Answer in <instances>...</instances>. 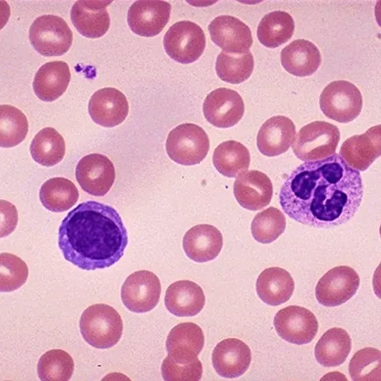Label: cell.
Here are the masks:
<instances>
[{
    "mask_svg": "<svg viewBox=\"0 0 381 381\" xmlns=\"http://www.w3.org/2000/svg\"><path fill=\"white\" fill-rule=\"evenodd\" d=\"M339 139L340 132L336 125L323 121H314L299 130L292 150L302 161L320 160L335 153Z\"/></svg>",
    "mask_w": 381,
    "mask_h": 381,
    "instance_id": "4",
    "label": "cell"
},
{
    "mask_svg": "<svg viewBox=\"0 0 381 381\" xmlns=\"http://www.w3.org/2000/svg\"><path fill=\"white\" fill-rule=\"evenodd\" d=\"M29 40L33 48L47 57L67 53L73 42V33L64 19L54 15L38 17L29 29Z\"/></svg>",
    "mask_w": 381,
    "mask_h": 381,
    "instance_id": "6",
    "label": "cell"
},
{
    "mask_svg": "<svg viewBox=\"0 0 381 381\" xmlns=\"http://www.w3.org/2000/svg\"><path fill=\"white\" fill-rule=\"evenodd\" d=\"M364 193L360 172L338 154L305 161L283 181L279 204L292 220L310 227L328 229L351 220Z\"/></svg>",
    "mask_w": 381,
    "mask_h": 381,
    "instance_id": "1",
    "label": "cell"
},
{
    "mask_svg": "<svg viewBox=\"0 0 381 381\" xmlns=\"http://www.w3.org/2000/svg\"><path fill=\"white\" fill-rule=\"evenodd\" d=\"M71 80L69 65L63 61L48 62L35 75L33 87L35 95L43 101L51 102L66 91Z\"/></svg>",
    "mask_w": 381,
    "mask_h": 381,
    "instance_id": "25",
    "label": "cell"
},
{
    "mask_svg": "<svg viewBox=\"0 0 381 381\" xmlns=\"http://www.w3.org/2000/svg\"><path fill=\"white\" fill-rule=\"evenodd\" d=\"M167 54L182 64L196 61L203 53L206 37L202 28L190 21H180L172 24L163 37Z\"/></svg>",
    "mask_w": 381,
    "mask_h": 381,
    "instance_id": "8",
    "label": "cell"
},
{
    "mask_svg": "<svg viewBox=\"0 0 381 381\" xmlns=\"http://www.w3.org/2000/svg\"><path fill=\"white\" fill-rule=\"evenodd\" d=\"M381 125L370 127L364 134L348 138L342 145L339 154L351 168L364 171L380 156Z\"/></svg>",
    "mask_w": 381,
    "mask_h": 381,
    "instance_id": "16",
    "label": "cell"
},
{
    "mask_svg": "<svg viewBox=\"0 0 381 381\" xmlns=\"http://www.w3.org/2000/svg\"><path fill=\"white\" fill-rule=\"evenodd\" d=\"M57 243L66 260L81 269L96 270L121 258L128 236L115 209L91 200L78 204L62 220Z\"/></svg>",
    "mask_w": 381,
    "mask_h": 381,
    "instance_id": "2",
    "label": "cell"
},
{
    "mask_svg": "<svg viewBox=\"0 0 381 381\" xmlns=\"http://www.w3.org/2000/svg\"><path fill=\"white\" fill-rule=\"evenodd\" d=\"M351 349V339L344 329L332 328L318 340L314 347L316 360L325 367L343 364Z\"/></svg>",
    "mask_w": 381,
    "mask_h": 381,
    "instance_id": "28",
    "label": "cell"
},
{
    "mask_svg": "<svg viewBox=\"0 0 381 381\" xmlns=\"http://www.w3.org/2000/svg\"><path fill=\"white\" fill-rule=\"evenodd\" d=\"M203 112L206 119L213 125L227 128L237 124L242 118L245 105L237 91L220 87L207 95L203 104Z\"/></svg>",
    "mask_w": 381,
    "mask_h": 381,
    "instance_id": "13",
    "label": "cell"
},
{
    "mask_svg": "<svg viewBox=\"0 0 381 381\" xmlns=\"http://www.w3.org/2000/svg\"><path fill=\"white\" fill-rule=\"evenodd\" d=\"M294 31L292 17L285 11L276 10L265 15L258 24L257 37L267 48H276L287 42Z\"/></svg>",
    "mask_w": 381,
    "mask_h": 381,
    "instance_id": "30",
    "label": "cell"
},
{
    "mask_svg": "<svg viewBox=\"0 0 381 381\" xmlns=\"http://www.w3.org/2000/svg\"><path fill=\"white\" fill-rule=\"evenodd\" d=\"M171 6L157 0L134 1L127 12L128 25L135 34L153 37L159 34L169 21Z\"/></svg>",
    "mask_w": 381,
    "mask_h": 381,
    "instance_id": "14",
    "label": "cell"
},
{
    "mask_svg": "<svg viewBox=\"0 0 381 381\" xmlns=\"http://www.w3.org/2000/svg\"><path fill=\"white\" fill-rule=\"evenodd\" d=\"M182 245L190 259L197 263H205L219 255L223 238L221 232L214 226L197 224L186 232Z\"/></svg>",
    "mask_w": 381,
    "mask_h": 381,
    "instance_id": "22",
    "label": "cell"
},
{
    "mask_svg": "<svg viewBox=\"0 0 381 381\" xmlns=\"http://www.w3.org/2000/svg\"><path fill=\"white\" fill-rule=\"evenodd\" d=\"M37 369L42 381H67L73 373L74 362L66 351L52 349L39 357Z\"/></svg>",
    "mask_w": 381,
    "mask_h": 381,
    "instance_id": "34",
    "label": "cell"
},
{
    "mask_svg": "<svg viewBox=\"0 0 381 381\" xmlns=\"http://www.w3.org/2000/svg\"><path fill=\"white\" fill-rule=\"evenodd\" d=\"M254 67V57L250 51L242 54L221 51L215 62V71L218 77L231 84L245 82L250 77Z\"/></svg>",
    "mask_w": 381,
    "mask_h": 381,
    "instance_id": "33",
    "label": "cell"
},
{
    "mask_svg": "<svg viewBox=\"0 0 381 381\" xmlns=\"http://www.w3.org/2000/svg\"><path fill=\"white\" fill-rule=\"evenodd\" d=\"M88 111L94 123L103 127H113L124 121L128 114L129 105L121 91L105 87L91 96Z\"/></svg>",
    "mask_w": 381,
    "mask_h": 381,
    "instance_id": "17",
    "label": "cell"
},
{
    "mask_svg": "<svg viewBox=\"0 0 381 381\" xmlns=\"http://www.w3.org/2000/svg\"><path fill=\"white\" fill-rule=\"evenodd\" d=\"M112 1L80 0L71 10V19L77 30L84 37L98 38L104 35L110 25L107 6Z\"/></svg>",
    "mask_w": 381,
    "mask_h": 381,
    "instance_id": "20",
    "label": "cell"
},
{
    "mask_svg": "<svg viewBox=\"0 0 381 381\" xmlns=\"http://www.w3.org/2000/svg\"><path fill=\"white\" fill-rule=\"evenodd\" d=\"M0 267L1 292H12L26 283L28 268L19 257L10 253H1Z\"/></svg>",
    "mask_w": 381,
    "mask_h": 381,
    "instance_id": "39",
    "label": "cell"
},
{
    "mask_svg": "<svg viewBox=\"0 0 381 381\" xmlns=\"http://www.w3.org/2000/svg\"><path fill=\"white\" fill-rule=\"evenodd\" d=\"M161 371L166 381H196L201 379L203 369L198 357L181 359L168 355L161 364Z\"/></svg>",
    "mask_w": 381,
    "mask_h": 381,
    "instance_id": "38",
    "label": "cell"
},
{
    "mask_svg": "<svg viewBox=\"0 0 381 381\" xmlns=\"http://www.w3.org/2000/svg\"><path fill=\"white\" fill-rule=\"evenodd\" d=\"M360 283V276L352 267H335L318 281L315 287L316 299L326 307L341 305L355 294Z\"/></svg>",
    "mask_w": 381,
    "mask_h": 381,
    "instance_id": "10",
    "label": "cell"
},
{
    "mask_svg": "<svg viewBox=\"0 0 381 381\" xmlns=\"http://www.w3.org/2000/svg\"><path fill=\"white\" fill-rule=\"evenodd\" d=\"M161 292V283L157 275L148 270H139L127 277L121 287V297L130 311L144 313L156 307Z\"/></svg>",
    "mask_w": 381,
    "mask_h": 381,
    "instance_id": "9",
    "label": "cell"
},
{
    "mask_svg": "<svg viewBox=\"0 0 381 381\" xmlns=\"http://www.w3.org/2000/svg\"><path fill=\"white\" fill-rule=\"evenodd\" d=\"M164 303L166 309L177 317H193L203 309L205 296L196 283L188 280L177 281L167 288Z\"/></svg>",
    "mask_w": 381,
    "mask_h": 381,
    "instance_id": "23",
    "label": "cell"
},
{
    "mask_svg": "<svg viewBox=\"0 0 381 381\" xmlns=\"http://www.w3.org/2000/svg\"><path fill=\"white\" fill-rule=\"evenodd\" d=\"M204 345V333L193 322L180 323L174 326L166 342L168 355L181 359L197 357Z\"/></svg>",
    "mask_w": 381,
    "mask_h": 381,
    "instance_id": "27",
    "label": "cell"
},
{
    "mask_svg": "<svg viewBox=\"0 0 381 381\" xmlns=\"http://www.w3.org/2000/svg\"><path fill=\"white\" fill-rule=\"evenodd\" d=\"M209 148V139L205 131L200 126L189 123L172 129L166 142L168 157L184 166L200 163L206 157Z\"/></svg>",
    "mask_w": 381,
    "mask_h": 381,
    "instance_id": "5",
    "label": "cell"
},
{
    "mask_svg": "<svg viewBox=\"0 0 381 381\" xmlns=\"http://www.w3.org/2000/svg\"><path fill=\"white\" fill-rule=\"evenodd\" d=\"M116 177L112 161L105 155L92 153L83 157L76 168V178L83 190L94 196H104Z\"/></svg>",
    "mask_w": 381,
    "mask_h": 381,
    "instance_id": "12",
    "label": "cell"
},
{
    "mask_svg": "<svg viewBox=\"0 0 381 381\" xmlns=\"http://www.w3.org/2000/svg\"><path fill=\"white\" fill-rule=\"evenodd\" d=\"M39 200L52 212H63L78 201L79 193L76 185L64 177H53L46 181L39 190Z\"/></svg>",
    "mask_w": 381,
    "mask_h": 381,
    "instance_id": "31",
    "label": "cell"
},
{
    "mask_svg": "<svg viewBox=\"0 0 381 381\" xmlns=\"http://www.w3.org/2000/svg\"><path fill=\"white\" fill-rule=\"evenodd\" d=\"M233 194L238 204L249 211H258L267 206L273 195L271 179L259 170L245 171L236 177Z\"/></svg>",
    "mask_w": 381,
    "mask_h": 381,
    "instance_id": "18",
    "label": "cell"
},
{
    "mask_svg": "<svg viewBox=\"0 0 381 381\" xmlns=\"http://www.w3.org/2000/svg\"><path fill=\"white\" fill-rule=\"evenodd\" d=\"M295 135V125L290 118L281 115L272 116L258 130V149L267 157L278 156L288 150Z\"/></svg>",
    "mask_w": 381,
    "mask_h": 381,
    "instance_id": "21",
    "label": "cell"
},
{
    "mask_svg": "<svg viewBox=\"0 0 381 381\" xmlns=\"http://www.w3.org/2000/svg\"><path fill=\"white\" fill-rule=\"evenodd\" d=\"M362 96L359 89L346 80H335L322 91L319 105L326 116L338 123L353 121L362 109Z\"/></svg>",
    "mask_w": 381,
    "mask_h": 381,
    "instance_id": "7",
    "label": "cell"
},
{
    "mask_svg": "<svg viewBox=\"0 0 381 381\" xmlns=\"http://www.w3.org/2000/svg\"><path fill=\"white\" fill-rule=\"evenodd\" d=\"M213 163L222 175L235 177L247 171L250 164L249 151L238 141H224L214 150Z\"/></svg>",
    "mask_w": 381,
    "mask_h": 381,
    "instance_id": "29",
    "label": "cell"
},
{
    "mask_svg": "<svg viewBox=\"0 0 381 381\" xmlns=\"http://www.w3.org/2000/svg\"><path fill=\"white\" fill-rule=\"evenodd\" d=\"M256 289L259 298L265 303L277 306L290 299L294 290V281L285 269L272 267L259 274Z\"/></svg>",
    "mask_w": 381,
    "mask_h": 381,
    "instance_id": "26",
    "label": "cell"
},
{
    "mask_svg": "<svg viewBox=\"0 0 381 381\" xmlns=\"http://www.w3.org/2000/svg\"><path fill=\"white\" fill-rule=\"evenodd\" d=\"M274 326L279 337L297 345L311 342L319 328L314 314L299 305H289L278 311L274 318Z\"/></svg>",
    "mask_w": 381,
    "mask_h": 381,
    "instance_id": "11",
    "label": "cell"
},
{
    "mask_svg": "<svg viewBox=\"0 0 381 381\" xmlns=\"http://www.w3.org/2000/svg\"><path fill=\"white\" fill-rule=\"evenodd\" d=\"M1 147L12 148L19 145L26 138L28 123L26 116L19 109L10 105H1Z\"/></svg>",
    "mask_w": 381,
    "mask_h": 381,
    "instance_id": "35",
    "label": "cell"
},
{
    "mask_svg": "<svg viewBox=\"0 0 381 381\" xmlns=\"http://www.w3.org/2000/svg\"><path fill=\"white\" fill-rule=\"evenodd\" d=\"M281 62L290 74L304 77L313 74L318 69L321 63V56L312 42L299 39L282 49Z\"/></svg>",
    "mask_w": 381,
    "mask_h": 381,
    "instance_id": "24",
    "label": "cell"
},
{
    "mask_svg": "<svg viewBox=\"0 0 381 381\" xmlns=\"http://www.w3.org/2000/svg\"><path fill=\"white\" fill-rule=\"evenodd\" d=\"M348 371L354 381H380V351L372 347L359 350L349 362Z\"/></svg>",
    "mask_w": 381,
    "mask_h": 381,
    "instance_id": "37",
    "label": "cell"
},
{
    "mask_svg": "<svg viewBox=\"0 0 381 381\" xmlns=\"http://www.w3.org/2000/svg\"><path fill=\"white\" fill-rule=\"evenodd\" d=\"M66 145L62 136L51 127L39 131L30 146L33 160L46 167L60 163L64 157Z\"/></svg>",
    "mask_w": 381,
    "mask_h": 381,
    "instance_id": "32",
    "label": "cell"
},
{
    "mask_svg": "<svg viewBox=\"0 0 381 381\" xmlns=\"http://www.w3.org/2000/svg\"><path fill=\"white\" fill-rule=\"evenodd\" d=\"M80 330L90 346L105 349L115 346L123 330L121 315L112 306L97 303L89 306L80 318Z\"/></svg>",
    "mask_w": 381,
    "mask_h": 381,
    "instance_id": "3",
    "label": "cell"
},
{
    "mask_svg": "<svg viewBox=\"0 0 381 381\" xmlns=\"http://www.w3.org/2000/svg\"><path fill=\"white\" fill-rule=\"evenodd\" d=\"M211 359L219 375L232 379L246 372L251 363V353L249 347L242 340L228 338L215 346Z\"/></svg>",
    "mask_w": 381,
    "mask_h": 381,
    "instance_id": "19",
    "label": "cell"
},
{
    "mask_svg": "<svg viewBox=\"0 0 381 381\" xmlns=\"http://www.w3.org/2000/svg\"><path fill=\"white\" fill-rule=\"evenodd\" d=\"M286 219L277 208L270 206L254 218L251 224L253 238L263 244L276 240L285 230Z\"/></svg>",
    "mask_w": 381,
    "mask_h": 381,
    "instance_id": "36",
    "label": "cell"
},
{
    "mask_svg": "<svg viewBox=\"0 0 381 381\" xmlns=\"http://www.w3.org/2000/svg\"><path fill=\"white\" fill-rule=\"evenodd\" d=\"M208 28L212 41L226 53H245L253 44L250 28L237 17L220 15L211 21Z\"/></svg>",
    "mask_w": 381,
    "mask_h": 381,
    "instance_id": "15",
    "label": "cell"
}]
</instances>
